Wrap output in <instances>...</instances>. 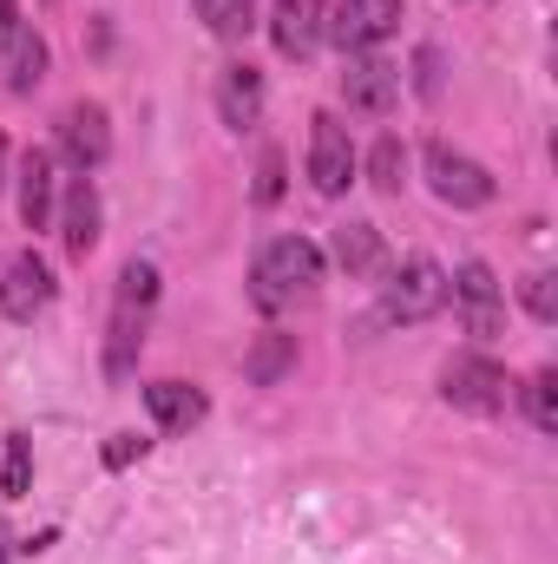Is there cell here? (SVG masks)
<instances>
[{"mask_svg": "<svg viewBox=\"0 0 558 564\" xmlns=\"http://www.w3.org/2000/svg\"><path fill=\"white\" fill-rule=\"evenodd\" d=\"M315 289H322V250H315L309 237H277V243H264V257H257V270H250V302H257L264 315L302 308Z\"/></svg>", "mask_w": 558, "mask_h": 564, "instance_id": "cell-1", "label": "cell"}, {"mask_svg": "<svg viewBox=\"0 0 558 564\" xmlns=\"http://www.w3.org/2000/svg\"><path fill=\"white\" fill-rule=\"evenodd\" d=\"M151 308H158V270L132 257L119 270V295H112V328H106V375L126 381L139 368V348H144V328H151Z\"/></svg>", "mask_w": 558, "mask_h": 564, "instance_id": "cell-2", "label": "cell"}, {"mask_svg": "<svg viewBox=\"0 0 558 564\" xmlns=\"http://www.w3.org/2000/svg\"><path fill=\"white\" fill-rule=\"evenodd\" d=\"M427 184H433V197L440 204H453V210H486L493 197H500V184H493V171L480 164V158H466V151H453V144H427Z\"/></svg>", "mask_w": 558, "mask_h": 564, "instance_id": "cell-3", "label": "cell"}, {"mask_svg": "<svg viewBox=\"0 0 558 564\" xmlns=\"http://www.w3.org/2000/svg\"><path fill=\"white\" fill-rule=\"evenodd\" d=\"M447 308V270L433 257H408L382 282V322H427Z\"/></svg>", "mask_w": 558, "mask_h": 564, "instance_id": "cell-4", "label": "cell"}, {"mask_svg": "<svg viewBox=\"0 0 558 564\" xmlns=\"http://www.w3.org/2000/svg\"><path fill=\"white\" fill-rule=\"evenodd\" d=\"M440 394H447V408H460V414H500L506 394H513V381H506V368L486 361V355H453V361L440 368Z\"/></svg>", "mask_w": 558, "mask_h": 564, "instance_id": "cell-5", "label": "cell"}, {"mask_svg": "<svg viewBox=\"0 0 558 564\" xmlns=\"http://www.w3.org/2000/svg\"><path fill=\"white\" fill-rule=\"evenodd\" d=\"M401 26V0H335L329 7V40L342 53H375Z\"/></svg>", "mask_w": 558, "mask_h": 564, "instance_id": "cell-6", "label": "cell"}, {"mask_svg": "<svg viewBox=\"0 0 558 564\" xmlns=\"http://www.w3.org/2000/svg\"><path fill=\"white\" fill-rule=\"evenodd\" d=\"M348 177H355V139H348V126L329 119V112H315L309 119V184L322 197H342Z\"/></svg>", "mask_w": 558, "mask_h": 564, "instance_id": "cell-7", "label": "cell"}, {"mask_svg": "<svg viewBox=\"0 0 558 564\" xmlns=\"http://www.w3.org/2000/svg\"><path fill=\"white\" fill-rule=\"evenodd\" d=\"M447 302L460 308L466 335H480V341H493L500 322H506V295H500V276L486 263H460V276L447 282Z\"/></svg>", "mask_w": 558, "mask_h": 564, "instance_id": "cell-8", "label": "cell"}, {"mask_svg": "<svg viewBox=\"0 0 558 564\" xmlns=\"http://www.w3.org/2000/svg\"><path fill=\"white\" fill-rule=\"evenodd\" d=\"M46 302H53V270H46V257H40V250L7 257V270H0V315H7V322H33Z\"/></svg>", "mask_w": 558, "mask_h": 564, "instance_id": "cell-9", "label": "cell"}, {"mask_svg": "<svg viewBox=\"0 0 558 564\" xmlns=\"http://www.w3.org/2000/svg\"><path fill=\"white\" fill-rule=\"evenodd\" d=\"M342 99H348V112L382 119V112H395V99H401V73H395L388 59H375V53H348V66H342Z\"/></svg>", "mask_w": 558, "mask_h": 564, "instance_id": "cell-10", "label": "cell"}, {"mask_svg": "<svg viewBox=\"0 0 558 564\" xmlns=\"http://www.w3.org/2000/svg\"><path fill=\"white\" fill-rule=\"evenodd\" d=\"M60 151L73 158V171H79V177H86V171H99V164H106V151H112L106 106H93V99L66 106V112H60Z\"/></svg>", "mask_w": 558, "mask_h": 564, "instance_id": "cell-11", "label": "cell"}, {"mask_svg": "<svg viewBox=\"0 0 558 564\" xmlns=\"http://www.w3.org/2000/svg\"><path fill=\"white\" fill-rule=\"evenodd\" d=\"M60 243H66V257H73V263H86V257L99 250V191H93V177H73V184H66Z\"/></svg>", "mask_w": 558, "mask_h": 564, "instance_id": "cell-12", "label": "cell"}, {"mask_svg": "<svg viewBox=\"0 0 558 564\" xmlns=\"http://www.w3.org/2000/svg\"><path fill=\"white\" fill-rule=\"evenodd\" d=\"M217 112H224V126L230 132H250L257 119H264V73L257 66H224V79H217Z\"/></svg>", "mask_w": 558, "mask_h": 564, "instance_id": "cell-13", "label": "cell"}, {"mask_svg": "<svg viewBox=\"0 0 558 564\" xmlns=\"http://www.w3.org/2000/svg\"><path fill=\"white\" fill-rule=\"evenodd\" d=\"M270 40H277L282 59H309V53L322 46V7H315V0H277Z\"/></svg>", "mask_w": 558, "mask_h": 564, "instance_id": "cell-14", "label": "cell"}, {"mask_svg": "<svg viewBox=\"0 0 558 564\" xmlns=\"http://www.w3.org/2000/svg\"><path fill=\"white\" fill-rule=\"evenodd\" d=\"M20 224L26 230H53V151H26L20 158Z\"/></svg>", "mask_w": 558, "mask_h": 564, "instance_id": "cell-15", "label": "cell"}, {"mask_svg": "<svg viewBox=\"0 0 558 564\" xmlns=\"http://www.w3.org/2000/svg\"><path fill=\"white\" fill-rule=\"evenodd\" d=\"M144 408H151V421L164 426V433H191V426L211 414V401L197 388H184V381H151L144 388Z\"/></svg>", "mask_w": 558, "mask_h": 564, "instance_id": "cell-16", "label": "cell"}, {"mask_svg": "<svg viewBox=\"0 0 558 564\" xmlns=\"http://www.w3.org/2000/svg\"><path fill=\"white\" fill-rule=\"evenodd\" d=\"M0 73H7V93H33L46 79V40L26 33V26H13L0 40Z\"/></svg>", "mask_w": 558, "mask_h": 564, "instance_id": "cell-17", "label": "cell"}, {"mask_svg": "<svg viewBox=\"0 0 558 564\" xmlns=\"http://www.w3.org/2000/svg\"><path fill=\"white\" fill-rule=\"evenodd\" d=\"M335 263H342L348 276H382V270H388L382 230H375V224H342V230H335Z\"/></svg>", "mask_w": 558, "mask_h": 564, "instance_id": "cell-18", "label": "cell"}, {"mask_svg": "<svg viewBox=\"0 0 558 564\" xmlns=\"http://www.w3.org/2000/svg\"><path fill=\"white\" fill-rule=\"evenodd\" d=\"M289 368H296V335H264V341L244 355V375H250L257 388H277Z\"/></svg>", "mask_w": 558, "mask_h": 564, "instance_id": "cell-19", "label": "cell"}, {"mask_svg": "<svg viewBox=\"0 0 558 564\" xmlns=\"http://www.w3.org/2000/svg\"><path fill=\"white\" fill-rule=\"evenodd\" d=\"M197 20L217 33V40H244L257 26V0H197Z\"/></svg>", "mask_w": 558, "mask_h": 564, "instance_id": "cell-20", "label": "cell"}, {"mask_svg": "<svg viewBox=\"0 0 558 564\" xmlns=\"http://www.w3.org/2000/svg\"><path fill=\"white\" fill-rule=\"evenodd\" d=\"M368 184L382 191V197H395L401 184H408V144L401 139H382L368 151Z\"/></svg>", "mask_w": 558, "mask_h": 564, "instance_id": "cell-21", "label": "cell"}, {"mask_svg": "<svg viewBox=\"0 0 558 564\" xmlns=\"http://www.w3.org/2000/svg\"><path fill=\"white\" fill-rule=\"evenodd\" d=\"M526 414L539 433H558V375L552 368H539L533 381H526Z\"/></svg>", "mask_w": 558, "mask_h": 564, "instance_id": "cell-22", "label": "cell"}, {"mask_svg": "<svg viewBox=\"0 0 558 564\" xmlns=\"http://www.w3.org/2000/svg\"><path fill=\"white\" fill-rule=\"evenodd\" d=\"M26 486H33V440L13 433V440H7V479H0V492H7V499H26Z\"/></svg>", "mask_w": 558, "mask_h": 564, "instance_id": "cell-23", "label": "cell"}, {"mask_svg": "<svg viewBox=\"0 0 558 564\" xmlns=\"http://www.w3.org/2000/svg\"><path fill=\"white\" fill-rule=\"evenodd\" d=\"M519 295H526V308H533V322H558V289H552V276H546V270H533Z\"/></svg>", "mask_w": 558, "mask_h": 564, "instance_id": "cell-24", "label": "cell"}, {"mask_svg": "<svg viewBox=\"0 0 558 564\" xmlns=\"http://www.w3.org/2000/svg\"><path fill=\"white\" fill-rule=\"evenodd\" d=\"M144 446H151V440H139V433H112V446H106V466H112V473H126L132 459H144Z\"/></svg>", "mask_w": 558, "mask_h": 564, "instance_id": "cell-25", "label": "cell"}, {"mask_svg": "<svg viewBox=\"0 0 558 564\" xmlns=\"http://www.w3.org/2000/svg\"><path fill=\"white\" fill-rule=\"evenodd\" d=\"M277 197H282V158L264 151V164H257V204H277Z\"/></svg>", "mask_w": 558, "mask_h": 564, "instance_id": "cell-26", "label": "cell"}, {"mask_svg": "<svg viewBox=\"0 0 558 564\" xmlns=\"http://www.w3.org/2000/svg\"><path fill=\"white\" fill-rule=\"evenodd\" d=\"M13 26H20V13H13V0H0V40H7Z\"/></svg>", "mask_w": 558, "mask_h": 564, "instance_id": "cell-27", "label": "cell"}, {"mask_svg": "<svg viewBox=\"0 0 558 564\" xmlns=\"http://www.w3.org/2000/svg\"><path fill=\"white\" fill-rule=\"evenodd\" d=\"M0 184H7V139H0Z\"/></svg>", "mask_w": 558, "mask_h": 564, "instance_id": "cell-28", "label": "cell"}, {"mask_svg": "<svg viewBox=\"0 0 558 564\" xmlns=\"http://www.w3.org/2000/svg\"><path fill=\"white\" fill-rule=\"evenodd\" d=\"M7 558H13V545H7V539H0V564H7Z\"/></svg>", "mask_w": 558, "mask_h": 564, "instance_id": "cell-29", "label": "cell"}]
</instances>
